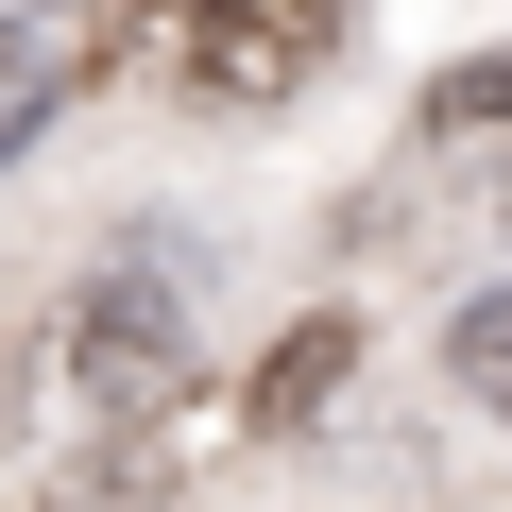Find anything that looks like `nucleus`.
I'll return each instance as SVG.
<instances>
[{
	"mask_svg": "<svg viewBox=\"0 0 512 512\" xmlns=\"http://www.w3.org/2000/svg\"><path fill=\"white\" fill-rule=\"evenodd\" d=\"M188 291L154 274V256H120V274H86L69 291V359H52V393H69V427H103V444H137V427H171L188 410Z\"/></svg>",
	"mask_w": 512,
	"mask_h": 512,
	"instance_id": "f257e3e1",
	"label": "nucleus"
},
{
	"mask_svg": "<svg viewBox=\"0 0 512 512\" xmlns=\"http://www.w3.org/2000/svg\"><path fill=\"white\" fill-rule=\"evenodd\" d=\"M342 393H359V308H308L274 359H256V427H274V444H308Z\"/></svg>",
	"mask_w": 512,
	"mask_h": 512,
	"instance_id": "f03ea898",
	"label": "nucleus"
},
{
	"mask_svg": "<svg viewBox=\"0 0 512 512\" xmlns=\"http://www.w3.org/2000/svg\"><path fill=\"white\" fill-rule=\"evenodd\" d=\"M52 103H69V69H52V52L18 35V18H0V171H18V154L52 137Z\"/></svg>",
	"mask_w": 512,
	"mask_h": 512,
	"instance_id": "7ed1b4c3",
	"label": "nucleus"
},
{
	"mask_svg": "<svg viewBox=\"0 0 512 512\" xmlns=\"http://www.w3.org/2000/svg\"><path fill=\"white\" fill-rule=\"evenodd\" d=\"M444 359H461V393H478V410H512V291H478V308L444 325Z\"/></svg>",
	"mask_w": 512,
	"mask_h": 512,
	"instance_id": "20e7f679",
	"label": "nucleus"
},
{
	"mask_svg": "<svg viewBox=\"0 0 512 512\" xmlns=\"http://www.w3.org/2000/svg\"><path fill=\"white\" fill-rule=\"evenodd\" d=\"M18 393H35V376H18V359H0V444H18Z\"/></svg>",
	"mask_w": 512,
	"mask_h": 512,
	"instance_id": "39448f33",
	"label": "nucleus"
},
{
	"mask_svg": "<svg viewBox=\"0 0 512 512\" xmlns=\"http://www.w3.org/2000/svg\"><path fill=\"white\" fill-rule=\"evenodd\" d=\"M103 512H137V495H103Z\"/></svg>",
	"mask_w": 512,
	"mask_h": 512,
	"instance_id": "423d86ee",
	"label": "nucleus"
}]
</instances>
